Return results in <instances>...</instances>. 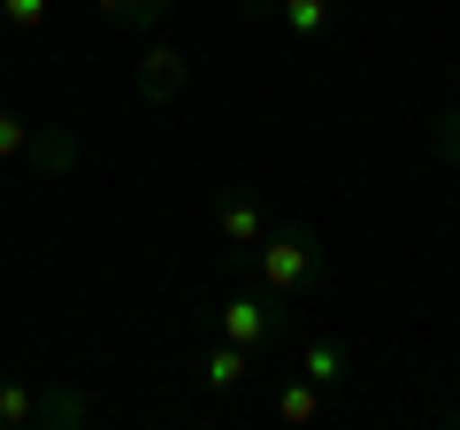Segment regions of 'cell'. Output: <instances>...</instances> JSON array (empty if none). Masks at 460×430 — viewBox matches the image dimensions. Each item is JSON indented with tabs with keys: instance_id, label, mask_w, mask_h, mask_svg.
<instances>
[{
	"instance_id": "3",
	"label": "cell",
	"mask_w": 460,
	"mask_h": 430,
	"mask_svg": "<svg viewBox=\"0 0 460 430\" xmlns=\"http://www.w3.org/2000/svg\"><path fill=\"white\" fill-rule=\"evenodd\" d=\"M184 85H192V54H184V47H154L146 62H138V100H154V108L177 100Z\"/></svg>"
},
{
	"instance_id": "5",
	"label": "cell",
	"mask_w": 460,
	"mask_h": 430,
	"mask_svg": "<svg viewBox=\"0 0 460 430\" xmlns=\"http://www.w3.org/2000/svg\"><path fill=\"white\" fill-rule=\"evenodd\" d=\"M253 8H269V16L292 31V47H314V39L338 23V0H253Z\"/></svg>"
},
{
	"instance_id": "10",
	"label": "cell",
	"mask_w": 460,
	"mask_h": 430,
	"mask_svg": "<svg viewBox=\"0 0 460 430\" xmlns=\"http://www.w3.org/2000/svg\"><path fill=\"white\" fill-rule=\"evenodd\" d=\"M31 415H39V392L16 384V377H0V430H23Z\"/></svg>"
},
{
	"instance_id": "11",
	"label": "cell",
	"mask_w": 460,
	"mask_h": 430,
	"mask_svg": "<svg viewBox=\"0 0 460 430\" xmlns=\"http://www.w3.org/2000/svg\"><path fill=\"white\" fill-rule=\"evenodd\" d=\"M93 8L115 23V31H138V23H154V16H162L169 0H93Z\"/></svg>"
},
{
	"instance_id": "1",
	"label": "cell",
	"mask_w": 460,
	"mask_h": 430,
	"mask_svg": "<svg viewBox=\"0 0 460 430\" xmlns=\"http://www.w3.org/2000/svg\"><path fill=\"white\" fill-rule=\"evenodd\" d=\"M246 262L261 269V292L292 300V292H307V284H314V269H323V246H314L307 223H284V231H261V246H253Z\"/></svg>"
},
{
	"instance_id": "14",
	"label": "cell",
	"mask_w": 460,
	"mask_h": 430,
	"mask_svg": "<svg viewBox=\"0 0 460 430\" xmlns=\"http://www.w3.org/2000/svg\"><path fill=\"white\" fill-rule=\"evenodd\" d=\"M438 162H445V169H460V100L445 108V123H438Z\"/></svg>"
},
{
	"instance_id": "8",
	"label": "cell",
	"mask_w": 460,
	"mask_h": 430,
	"mask_svg": "<svg viewBox=\"0 0 460 430\" xmlns=\"http://www.w3.org/2000/svg\"><path fill=\"white\" fill-rule=\"evenodd\" d=\"M314 415H323V384H314V377H292V384H284V392H277V423H314Z\"/></svg>"
},
{
	"instance_id": "4",
	"label": "cell",
	"mask_w": 460,
	"mask_h": 430,
	"mask_svg": "<svg viewBox=\"0 0 460 430\" xmlns=\"http://www.w3.org/2000/svg\"><path fill=\"white\" fill-rule=\"evenodd\" d=\"M223 338H230V346H246V354H261L269 338H277V308L253 300V292H238V300L223 308Z\"/></svg>"
},
{
	"instance_id": "13",
	"label": "cell",
	"mask_w": 460,
	"mask_h": 430,
	"mask_svg": "<svg viewBox=\"0 0 460 430\" xmlns=\"http://www.w3.org/2000/svg\"><path fill=\"white\" fill-rule=\"evenodd\" d=\"M16 154H31V123L0 108V162H16Z\"/></svg>"
},
{
	"instance_id": "7",
	"label": "cell",
	"mask_w": 460,
	"mask_h": 430,
	"mask_svg": "<svg viewBox=\"0 0 460 430\" xmlns=\"http://www.w3.org/2000/svg\"><path fill=\"white\" fill-rule=\"evenodd\" d=\"M246 377H253V354L230 346V338H215V346H208V384H215V392H238Z\"/></svg>"
},
{
	"instance_id": "2",
	"label": "cell",
	"mask_w": 460,
	"mask_h": 430,
	"mask_svg": "<svg viewBox=\"0 0 460 430\" xmlns=\"http://www.w3.org/2000/svg\"><path fill=\"white\" fill-rule=\"evenodd\" d=\"M261 231H269V215H261V200L253 193H223V208H215V238H223L238 262H246L253 246H261Z\"/></svg>"
},
{
	"instance_id": "9",
	"label": "cell",
	"mask_w": 460,
	"mask_h": 430,
	"mask_svg": "<svg viewBox=\"0 0 460 430\" xmlns=\"http://www.w3.org/2000/svg\"><path fill=\"white\" fill-rule=\"evenodd\" d=\"M84 415H93V408H84V392H39V415H31V423H39V430H62V423H84Z\"/></svg>"
},
{
	"instance_id": "6",
	"label": "cell",
	"mask_w": 460,
	"mask_h": 430,
	"mask_svg": "<svg viewBox=\"0 0 460 430\" xmlns=\"http://www.w3.org/2000/svg\"><path fill=\"white\" fill-rule=\"evenodd\" d=\"M345 369H353V354H345L338 338H307V346H299V377H314L323 392H338Z\"/></svg>"
},
{
	"instance_id": "12",
	"label": "cell",
	"mask_w": 460,
	"mask_h": 430,
	"mask_svg": "<svg viewBox=\"0 0 460 430\" xmlns=\"http://www.w3.org/2000/svg\"><path fill=\"white\" fill-rule=\"evenodd\" d=\"M0 23L8 31H39L47 23V0H0Z\"/></svg>"
}]
</instances>
